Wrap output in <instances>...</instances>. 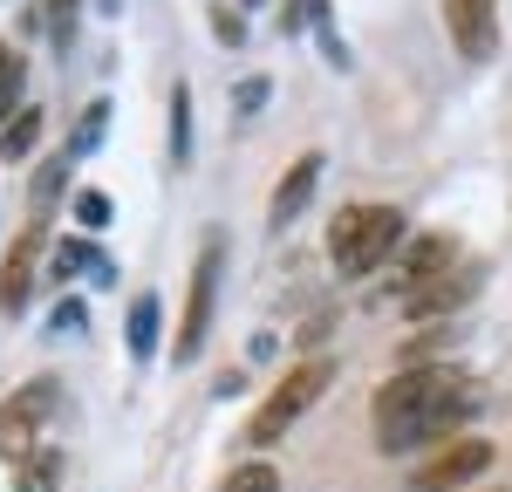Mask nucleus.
Returning <instances> with one entry per match:
<instances>
[{"mask_svg":"<svg viewBox=\"0 0 512 492\" xmlns=\"http://www.w3.org/2000/svg\"><path fill=\"white\" fill-rule=\"evenodd\" d=\"M328 253H335V274H376L403 253V212L396 205H342L335 226H328Z\"/></svg>","mask_w":512,"mask_h":492,"instance_id":"f257e3e1","label":"nucleus"},{"mask_svg":"<svg viewBox=\"0 0 512 492\" xmlns=\"http://www.w3.org/2000/svg\"><path fill=\"white\" fill-rule=\"evenodd\" d=\"M444 390H451V376H444L437 363L396 369L390 383L376 390V445H383V451H410V445H417V417H424Z\"/></svg>","mask_w":512,"mask_h":492,"instance_id":"f03ea898","label":"nucleus"},{"mask_svg":"<svg viewBox=\"0 0 512 492\" xmlns=\"http://www.w3.org/2000/svg\"><path fill=\"white\" fill-rule=\"evenodd\" d=\"M219 274H226V233H205L192 260V294H185V322H178V342H171V363H198V349L212 335V315H219Z\"/></svg>","mask_w":512,"mask_h":492,"instance_id":"7ed1b4c3","label":"nucleus"},{"mask_svg":"<svg viewBox=\"0 0 512 492\" xmlns=\"http://www.w3.org/2000/svg\"><path fill=\"white\" fill-rule=\"evenodd\" d=\"M328 383H335V363H328V356H308V363H294V369H287V376L274 383V397L260 404V417L246 424V438H253V445H274V438H287V431L301 424V410L315 404Z\"/></svg>","mask_w":512,"mask_h":492,"instance_id":"20e7f679","label":"nucleus"},{"mask_svg":"<svg viewBox=\"0 0 512 492\" xmlns=\"http://www.w3.org/2000/svg\"><path fill=\"white\" fill-rule=\"evenodd\" d=\"M55 410H62V383H55V376H35V383H21L14 397H0V458L21 465Z\"/></svg>","mask_w":512,"mask_h":492,"instance_id":"39448f33","label":"nucleus"},{"mask_svg":"<svg viewBox=\"0 0 512 492\" xmlns=\"http://www.w3.org/2000/svg\"><path fill=\"white\" fill-rule=\"evenodd\" d=\"M485 472H492V445H485V438H451L410 486L417 492H465L472 479H485Z\"/></svg>","mask_w":512,"mask_h":492,"instance_id":"423d86ee","label":"nucleus"},{"mask_svg":"<svg viewBox=\"0 0 512 492\" xmlns=\"http://www.w3.org/2000/svg\"><path fill=\"white\" fill-rule=\"evenodd\" d=\"M41 253H48L41 219H35V226H21V233L7 240V260H0V315H21V308H28L35 274H41Z\"/></svg>","mask_w":512,"mask_h":492,"instance_id":"0eeeda50","label":"nucleus"},{"mask_svg":"<svg viewBox=\"0 0 512 492\" xmlns=\"http://www.w3.org/2000/svg\"><path fill=\"white\" fill-rule=\"evenodd\" d=\"M451 260H458V246L444 240V233H417V240H403V253L390 260V294H417V287L444 281Z\"/></svg>","mask_w":512,"mask_h":492,"instance_id":"6e6552de","label":"nucleus"},{"mask_svg":"<svg viewBox=\"0 0 512 492\" xmlns=\"http://www.w3.org/2000/svg\"><path fill=\"white\" fill-rule=\"evenodd\" d=\"M444 28L465 62H485L499 48V0H444Z\"/></svg>","mask_w":512,"mask_h":492,"instance_id":"1a4fd4ad","label":"nucleus"},{"mask_svg":"<svg viewBox=\"0 0 512 492\" xmlns=\"http://www.w3.org/2000/svg\"><path fill=\"white\" fill-rule=\"evenodd\" d=\"M315 185H321V151H301V158L287 164V178L274 185V205H267V226H294L301 212H308V199H315Z\"/></svg>","mask_w":512,"mask_h":492,"instance_id":"9d476101","label":"nucleus"},{"mask_svg":"<svg viewBox=\"0 0 512 492\" xmlns=\"http://www.w3.org/2000/svg\"><path fill=\"white\" fill-rule=\"evenodd\" d=\"M158 328H164V294H137L130 301V315H123V349H130V363H151L158 356Z\"/></svg>","mask_w":512,"mask_h":492,"instance_id":"9b49d317","label":"nucleus"},{"mask_svg":"<svg viewBox=\"0 0 512 492\" xmlns=\"http://www.w3.org/2000/svg\"><path fill=\"white\" fill-rule=\"evenodd\" d=\"M472 287H478V274H451V281H431V287H417V294H403V301H410L403 315L431 322V315H444V308H458V301H465Z\"/></svg>","mask_w":512,"mask_h":492,"instance_id":"f8f14e48","label":"nucleus"},{"mask_svg":"<svg viewBox=\"0 0 512 492\" xmlns=\"http://www.w3.org/2000/svg\"><path fill=\"white\" fill-rule=\"evenodd\" d=\"M69 274H96V281H110V260H103V246L69 233V240L55 246V281H69Z\"/></svg>","mask_w":512,"mask_h":492,"instance_id":"ddd939ff","label":"nucleus"},{"mask_svg":"<svg viewBox=\"0 0 512 492\" xmlns=\"http://www.w3.org/2000/svg\"><path fill=\"white\" fill-rule=\"evenodd\" d=\"M62 451H28L21 472H14V492H62Z\"/></svg>","mask_w":512,"mask_h":492,"instance_id":"4468645a","label":"nucleus"},{"mask_svg":"<svg viewBox=\"0 0 512 492\" xmlns=\"http://www.w3.org/2000/svg\"><path fill=\"white\" fill-rule=\"evenodd\" d=\"M41 110H21V117L7 123V130H0V158L7 164H21V158H35V144H41Z\"/></svg>","mask_w":512,"mask_h":492,"instance_id":"2eb2a0df","label":"nucleus"},{"mask_svg":"<svg viewBox=\"0 0 512 492\" xmlns=\"http://www.w3.org/2000/svg\"><path fill=\"white\" fill-rule=\"evenodd\" d=\"M171 164L185 171L192 164V89L171 82Z\"/></svg>","mask_w":512,"mask_h":492,"instance_id":"dca6fc26","label":"nucleus"},{"mask_svg":"<svg viewBox=\"0 0 512 492\" xmlns=\"http://www.w3.org/2000/svg\"><path fill=\"white\" fill-rule=\"evenodd\" d=\"M69 171H76V158H69V151H62V158H48V164L35 171V192H28V205H35V212H48V205L69 192Z\"/></svg>","mask_w":512,"mask_h":492,"instance_id":"f3484780","label":"nucleus"},{"mask_svg":"<svg viewBox=\"0 0 512 492\" xmlns=\"http://www.w3.org/2000/svg\"><path fill=\"white\" fill-rule=\"evenodd\" d=\"M219 492H280V465L246 458V465H233V472H226V486H219Z\"/></svg>","mask_w":512,"mask_h":492,"instance_id":"a211bd4d","label":"nucleus"},{"mask_svg":"<svg viewBox=\"0 0 512 492\" xmlns=\"http://www.w3.org/2000/svg\"><path fill=\"white\" fill-rule=\"evenodd\" d=\"M103 130H110V103H89V110H82V123H76V144H69V158H96V151H103Z\"/></svg>","mask_w":512,"mask_h":492,"instance_id":"6ab92c4d","label":"nucleus"},{"mask_svg":"<svg viewBox=\"0 0 512 492\" xmlns=\"http://www.w3.org/2000/svg\"><path fill=\"white\" fill-rule=\"evenodd\" d=\"M212 41H219V48H246V14H239V7H226V0H212Z\"/></svg>","mask_w":512,"mask_h":492,"instance_id":"aec40b11","label":"nucleus"},{"mask_svg":"<svg viewBox=\"0 0 512 492\" xmlns=\"http://www.w3.org/2000/svg\"><path fill=\"white\" fill-rule=\"evenodd\" d=\"M76 219H82V226H89V233H103V226H110V219H117V199H110V192H96V185H89V192H76Z\"/></svg>","mask_w":512,"mask_h":492,"instance_id":"412c9836","label":"nucleus"},{"mask_svg":"<svg viewBox=\"0 0 512 492\" xmlns=\"http://www.w3.org/2000/svg\"><path fill=\"white\" fill-rule=\"evenodd\" d=\"M76 14H82V0H48V41H55V48L76 41Z\"/></svg>","mask_w":512,"mask_h":492,"instance_id":"4be33fe9","label":"nucleus"},{"mask_svg":"<svg viewBox=\"0 0 512 492\" xmlns=\"http://www.w3.org/2000/svg\"><path fill=\"white\" fill-rule=\"evenodd\" d=\"M48 328H55V335H62V328L76 335V328H82V294H62V301H55V322H48Z\"/></svg>","mask_w":512,"mask_h":492,"instance_id":"5701e85b","label":"nucleus"},{"mask_svg":"<svg viewBox=\"0 0 512 492\" xmlns=\"http://www.w3.org/2000/svg\"><path fill=\"white\" fill-rule=\"evenodd\" d=\"M21 76H28V62H21V48H0V89L14 96V89H21Z\"/></svg>","mask_w":512,"mask_h":492,"instance_id":"b1692460","label":"nucleus"},{"mask_svg":"<svg viewBox=\"0 0 512 492\" xmlns=\"http://www.w3.org/2000/svg\"><path fill=\"white\" fill-rule=\"evenodd\" d=\"M267 89H274L267 76H246V82H239V110H260V103H267Z\"/></svg>","mask_w":512,"mask_h":492,"instance_id":"393cba45","label":"nucleus"},{"mask_svg":"<svg viewBox=\"0 0 512 492\" xmlns=\"http://www.w3.org/2000/svg\"><path fill=\"white\" fill-rule=\"evenodd\" d=\"M246 7H267V0H246Z\"/></svg>","mask_w":512,"mask_h":492,"instance_id":"a878e982","label":"nucleus"}]
</instances>
